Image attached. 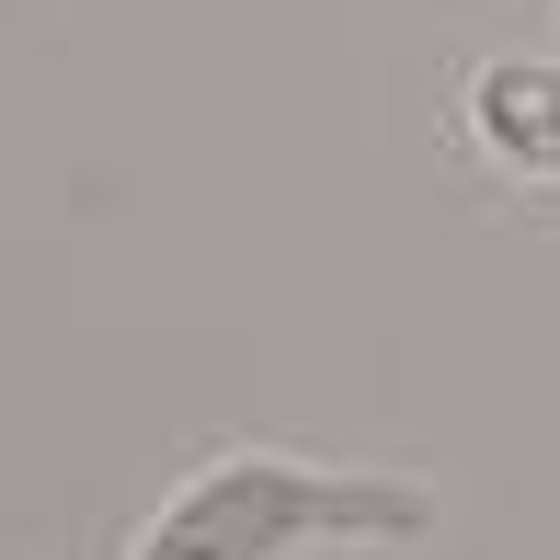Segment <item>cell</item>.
Instances as JSON below:
<instances>
[{
    "instance_id": "cell-1",
    "label": "cell",
    "mask_w": 560,
    "mask_h": 560,
    "mask_svg": "<svg viewBox=\"0 0 560 560\" xmlns=\"http://www.w3.org/2000/svg\"><path fill=\"white\" fill-rule=\"evenodd\" d=\"M435 492L389 469H310V457H218L149 515L138 560H287L320 538H423Z\"/></svg>"
},
{
    "instance_id": "cell-2",
    "label": "cell",
    "mask_w": 560,
    "mask_h": 560,
    "mask_svg": "<svg viewBox=\"0 0 560 560\" xmlns=\"http://www.w3.org/2000/svg\"><path fill=\"white\" fill-rule=\"evenodd\" d=\"M469 126L503 149V161H526V172L560 184V58H492V69H469Z\"/></svg>"
}]
</instances>
